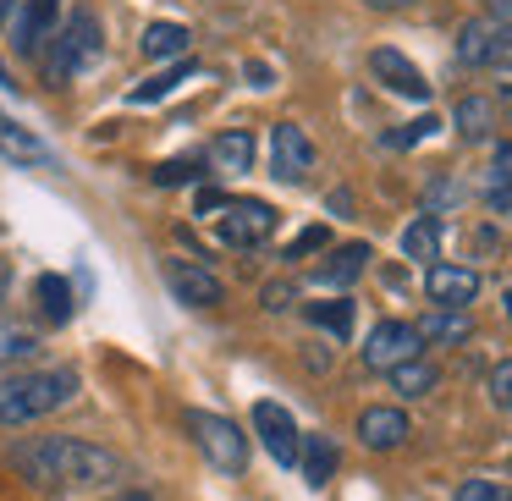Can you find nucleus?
Listing matches in <instances>:
<instances>
[{
	"instance_id": "f3484780",
	"label": "nucleus",
	"mask_w": 512,
	"mask_h": 501,
	"mask_svg": "<svg viewBox=\"0 0 512 501\" xmlns=\"http://www.w3.org/2000/svg\"><path fill=\"white\" fill-rule=\"evenodd\" d=\"M413 331H419V342L457 347V342H468V336H474V325H468V314H463V309H430L419 325H413Z\"/></svg>"
},
{
	"instance_id": "4be33fe9",
	"label": "nucleus",
	"mask_w": 512,
	"mask_h": 501,
	"mask_svg": "<svg viewBox=\"0 0 512 501\" xmlns=\"http://www.w3.org/2000/svg\"><path fill=\"white\" fill-rule=\"evenodd\" d=\"M34 303H39V314H45L50 325H67L72 320V287L61 276H39L34 281Z\"/></svg>"
},
{
	"instance_id": "20e7f679",
	"label": "nucleus",
	"mask_w": 512,
	"mask_h": 501,
	"mask_svg": "<svg viewBox=\"0 0 512 501\" xmlns=\"http://www.w3.org/2000/svg\"><path fill=\"white\" fill-rule=\"evenodd\" d=\"M188 430H193V446L204 452V463H210L215 474H243V468H248V435L237 430L226 413L193 408L188 413Z\"/></svg>"
},
{
	"instance_id": "c9c22d12",
	"label": "nucleus",
	"mask_w": 512,
	"mask_h": 501,
	"mask_svg": "<svg viewBox=\"0 0 512 501\" xmlns=\"http://www.w3.org/2000/svg\"><path fill=\"white\" fill-rule=\"evenodd\" d=\"M375 12H397V6H408V0H369Z\"/></svg>"
},
{
	"instance_id": "58836bf2",
	"label": "nucleus",
	"mask_w": 512,
	"mask_h": 501,
	"mask_svg": "<svg viewBox=\"0 0 512 501\" xmlns=\"http://www.w3.org/2000/svg\"><path fill=\"white\" fill-rule=\"evenodd\" d=\"M133 501H144V496H133Z\"/></svg>"
},
{
	"instance_id": "72a5a7b5",
	"label": "nucleus",
	"mask_w": 512,
	"mask_h": 501,
	"mask_svg": "<svg viewBox=\"0 0 512 501\" xmlns=\"http://www.w3.org/2000/svg\"><path fill=\"white\" fill-rule=\"evenodd\" d=\"M287 303H292V287H287V281H281V287H265V309H270V314H281Z\"/></svg>"
},
{
	"instance_id": "412c9836",
	"label": "nucleus",
	"mask_w": 512,
	"mask_h": 501,
	"mask_svg": "<svg viewBox=\"0 0 512 501\" xmlns=\"http://www.w3.org/2000/svg\"><path fill=\"white\" fill-rule=\"evenodd\" d=\"M485 199H490V210H512V144H496V155H490Z\"/></svg>"
},
{
	"instance_id": "473e14b6",
	"label": "nucleus",
	"mask_w": 512,
	"mask_h": 501,
	"mask_svg": "<svg viewBox=\"0 0 512 501\" xmlns=\"http://www.w3.org/2000/svg\"><path fill=\"white\" fill-rule=\"evenodd\" d=\"M490 67H496V72H507V78H512V28H501V39H496V56H490Z\"/></svg>"
},
{
	"instance_id": "6e6552de",
	"label": "nucleus",
	"mask_w": 512,
	"mask_h": 501,
	"mask_svg": "<svg viewBox=\"0 0 512 501\" xmlns=\"http://www.w3.org/2000/svg\"><path fill=\"white\" fill-rule=\"evenodd\" d=\"M270 171L281 182H303L314 171V144L298 122H276L270 127Z\"/></svg>"
},
{
	"instance_id": "4468645a",
	"label": "nucleus",
	"mask_w": 512,
	"mask_h": 501,
	"mask_svg": "<svg viewBox=\"0 0 512 501\" xmlns=\"http://www.w3.org/2000/svg\"><path fill=\"white\" fill-rule=\"evenodd\" d=\"M210 166H215V177H243V171L254 166V133H243V127L221 133L210 144Z\"/></svg>"
},
{
	"instance_id": "9b49d317",
	"label": "nucleus",
	"mask_w": 512,
	"mask_h": 501,
	"mask_svg": "<svg viewBox=\"0 0 512 501\" xmlns=\"http://www.w3.org/2000/svg\"><path fill=\"white\" fill-rule=\"evenodd\" d=\"M408 435H413L408 413L391 408V402H380V408H364V413H358V441H364L369 452H397Z\"/></svg>"
},
{
	"instance_id": "ddd939ff",
	"label": "nucleus",
	"mask_w": 512,
	"mask_h": 501,
	"mask_svg": "<svg viewBox=\"0 0 512 501\" xmlns=\"http://www.w3.org/2000/svg\"><path fill=\"white\" fill-rule=\"evenodd\" d=\"M0 155L12 160V166H56V155L39 144V133H28V127L6 111H0Z\"/></svg>"
},
{
	"instance_id": "c85d7f7f",
	"label": "nucleus",
	"mask_w": 512,
	"mask_h": 501,
	"mask_svg": "<svg viewBox=\"0 0 512 501\" xmlns=\"http://www.w3.org/2000/svg\"><path fill=\"white\" fill-rule=\"evenodd\" d=\"M457 501H512V496L496 479H463V485H457Z\"/></svg>"
},
{
	"instance_id": "6ab92c4d",
	"label": "nucleus",
	"mask_w": 512,
	"mask_h": 501,
	"mask_svg": "<svg viewBox=\"0 0 512 501\" xmlns=\"http://www.w3.org/2000/svg\"><path fill=\"white\" fill-rule=\"evenodd\" d=\"M298 463H303V479H309V485L320 490L325 479L336 474V441H331V435H303Z\"/></svg>"
},
{
	"instance_id": "39448f33",
	"label": "nucleus",
	"mask_w": 512,
	"mask_h": 501,
	"mask_svg": "<svg viewBox=\"0 0 512 501\" xmlns=\"http://www.w3.org/2000/svg\"><path fill=\"white\" fill-rule=\"evenodd\" d=\"M413 358H424V342H419V331H413L408 320H380L375 331H369V342H364V369L391 375V369L413 364Z\"/></svg>"
},
{
	"instance_id": "f03ea898",
	"label": "nucleus",
	"mask_w": 512,
	"mask_h": 501,
	"mask_svg": "<svg viewBox=\"0 0 512 501\" xmlns=\"http://www.w3.org/2000/svg\"><path fill=\"white\" fill-rule=\"evenodd\" d=\"M72 397H78V369H23V375H0V430L45 419V413L67 408Z\"/></svg>"
},
{
	"instance_id": "9d476101",
	"label": "nucleus",
	"mask_w": 512,
	"mask_h": 501,
	"mask_svg": "<svg viewBox=\"0 0 512 501\" xmlns=\"http://www.w3.org/2000/svg\"><path fill=\"white\" fill-rule=\"evenodd\" d=\"M424 292H430L435 309H468V303L479 298V270H468V265H430Z\"/></svg>"
},
{
	"instance_id": "7c9ffc66",
	"label": "nucleus",
	"mask_w": 512,
	"mask_h": 501,
	"mask_svg": "<svg viewBox=\"0 0 512 501\" xmlns=\"http://www.w3.org/2000/svg\"><path fill=\"white\" fill-rule=\"evenodd\" d=\"M490 402H496L501 413L512 408V364H496V369H490Z\"/></svg>"
},
{
	"instance_id": "a878e982",
	"label": "nucleus",
	"mask_w": 512,
	"mask_h": 501,
	"mask_svg": "<svg viewBox=\"0 0 512 501\" xmlns=\"http://www.w3.org/2000/svg\"><path fill=\"white\" fill-rule=\"evenodd\" d=\"M39 347V336L28 331V325H12V320H0V369H12V364H23L28 353Z\"/></svg>"
},
{
	"instance_id": "e433bc0d",
	"label": "nucleus",
	"mask_w": 512,
	"mask_h": 501,
	"mask_svg": "<svg viewBox=\"0 0 512 501\" xmlns=\"http://www.w3.org/2000/svg\"><path fill=\"white\" fill-rule=\"evenodd\" d=\"M12 6H17V0H0V23H6V17H12Z\"/></svg>"
},
{
	"instance_id": "cd10ccee",
	"label": "nucleus",
	"mask_w": 512,
	"mask_h": 501,
	"mask_svg": "<svg viewBox=\"0 0 512 501\" xmlns=\"http://www.w3.org/2000/svg\"><path fill=\"white\" fill-rule=\"evenodd\" d=\"M193 78V67H171V72H160V78H149V83H138L133 89V105H155V100H166L177 83H188Z\"/></svg>"
},
{
	"instance_id": "423d86ee",
	"label": "nucleus",
	"mask_w": 512,
	"mask_h": 501,
	"mask_svg": "<svg viewBox=\"0 0 512 501\" xmlns=\"http://www.w3.org/2000/svg\"><path fill=\"white\" fill-rule=\"evenodd\" d=\"M94 61H100V23H94L89 12H78V17L67 23V34L56 39V56H50V78L67 83L72 72L94 67Z\"/></svg>"
},
{
	"instance_id": "4c0bfd02",
	"label": "nucleus",
	"mask_w": 512,
	"mask_h": 501,
	"mask_svg": "<svg viewBox=\"0 0 512 501\" xmlns=\"http://www.w3.org/2000/svg\"><path fill=\"white\" fill-rule=\"evenodd\" d=\"M0 83H6V61H0Z\"/></svg>"
},
{
	"instance_id": "c756f323",
	"label": "nucleus",
	"mask_w": 512,
	"mask_h": 501,
	"mask_svg": "<svg viewBox=\"0 0 512 501\" xmlns=\"http://www.w3.org/2000/svg\"><path fill=\"white\" fill-rule=\"evenodd\" d=\"M193 177H199V166H193V160H166V166H155L160 188H182V182H193Z\"/></svg>"
},
{
	"instance_id": "dca6fc26",
	"label": "nucleus",
	"mask_w": 512,
	"mask_h": 501,
	"mask_svg": "<svg viewBox=\"0 0 512 501\" xmlns=\"http://www.w3.org/2000/svg\"><path fill=\"white\" fill-rule=\"evenodd\" d=\"M364 265H369V243H347V248H336L325 265H314V281H320V287H353V281L364 276Z\"/></svg>"
},
{
	"instance_id": "f257e3e1",
	"label": "nucleus",
	"mask_w": 512,
	"mask_h": 501,
	"mask_svg": "<svg viewBox=\"0 0 512 501\" xmlns=\"http://www.w3.org/2000/svg\"><path fill=\"white\" fill-rule=\"evenodd\" d=\"M12 468L34 490H100L122 479V457L83 435H34L12 446Z\"/></svg>"
},
{
	"instance_id": "aec40b11",
	"label": "nucleus",
	"mask_w": 512,
	"mask_h": 501,
	"mask_svg": "<svg viewBox=\"0 0 512 501\" xmlns=\"http://www.w3.org/2000/svg\"><path fill=\"white\" fill-rule=\"evenodd\" d=\"M452 122H457V133H463L468 144H479V138H490V127H496V105L479 100V94H463L457 111H452Z\"/></svg>"
},
{
	"instance_id": "f704fd0d",
	"label": "nucleus",
	"mask_w": 512,
	"mask_h": 501,
	"mask_svg": "<svg viewBox=\"0 0 512 501\" xmlns=\"http://www.w3.org/2000/svg\"><path fill=\"white\" fill-rule=\"evenodd\" d=\"M248 83H254V89H265V83H270V67H259V61H248Z\"/></svg>"
},
{
	"instance_id": "393cba45",
	"label": "nucleus",
	"mask_w": 512,
	"mask_h": 501,
	"mask_svg": "<svg viewBox=\"0 0 512 501\" xmlns=\"http://www.w3.org/2000/svg\"><path fill=\"white\" fill-rule=\"evenodd\" d=\"M435 386H441V369L424 364V358H413V364L391 369V391H402V397H430Z\"/></svg>"
},
{
	"instance_id": "7ed1b4c3",
	"label": "nucleus",
	"mask_w": 512,
	"mask_h": 501,
	"mask_svg": "<svg viewBox=\"0 0 512 501\" xmlns=\"http://www.w3.org/2000/svg\"><path fill=\"white\" fill-rule=\"evenodd\" d=\"M199 215H210L215 237L232 243V248H259L281 221L265 199H221V193H210V188L199 193Z\"/></svg>"
},
{
	"instance_id": "b1692460",
	"label": "nucleus",
	"mask_w": 512,
	"mask_h": 501,
	"mask_svg": "<svg viewBox=\"0 0 512 501\" xmlns=\"http://www.w3.org/2000/svg\"><path fill=\"white\" fill-rule=\"evenodd\" d=\"M56 12H61V0H28L23 23H17V45L34 50L39 39H50V28H56Z\"/></svg>"
},
{
	"instance_id": "0eeeda50",
	"label": "nucleus",
	"mask_w": 512,
	"mask_h": 501,
	"mask_svg": "<svg viewBox=\"0 0 512 501\" xmlns=\"http://www.w3.org/2000/svg\"><path fill=\"white\" fill-rule=\"evenodd\" d=\"M160 281H166L171 298L188 303V309H215V303H221V281H215V270H204L199 259H166V265H160Z\"/></svg>"
},
{
	"instance_id": "2f4dec72",
	"label": "nucleus",
	"mask_w": 512,
	"mask_h": 501,
	"mask_svg": "<svg viewBox=\"0 0 512 501\" xmlns=\"http://www.w3.org/2000/svg\"><path fill=\"white\" fill-rule=\"evenodd\" d=\"M314 248H325V226H309L303 237H292L287 254H281V259H303V254H314Z\"/></svg>"
},
{
	"instance_id": "5701e85b",
	"label": "nucleus",
	"mask_w": 512,
	"mask_h": 501,
	"mask_svg": "<svg viewBox=\"0 0 512 501\" xmlns=\"http://www.w3.org/2000/svg\"><path fill=\"white\" fill-rule=\"evenodd\" d=\"M402 254L408 259H430L441 254V215H419V221H408V232H402Z\"/></svg>"
},
{
	"instance_id": "bb28decb",
	"label": "nucleus",
	"mask_w": 512,
	"mask_h": 501,
	"mask_svg": "<svg viewBox=\"0 0 512 501\" xmlns=\"http://www.w3.org/2000/svg\"><path fill=\"white\" fill-rule=\"evenodd\" d=\"M303 314H309L314 325H325V331H331V336H342V342H347V331H353V298L309 303V309H303Z\"/></svg>"
},
{
	"instance_id": "f8f14e48",
	"label": "nucleus",
	"mask_w": 512,
	"mask_h": 501,
	"mask_svg": "<svg viewBox=\"0 0 512 501\" xmlns=\"http://www.w3.org/2000/svg\"><path fill=\"white\" fill-rule=\"evenodd\" d=\"M369 72H375V78L386 83L391 94H402V100H430V83H424V72L413 67L402 50H375V56H369Z\"/></svg>"
},
{
	"instance_id": "2eb2a0df",
	"label": "nucleus",
	"mask_w": 512,
	"mask_h": 501,
	"mask_svg": "<svg viewBox=\"0 0 512 501\" xmlns=\"http://www.w3.org/2000/svg\"><path fill=\"white\" fill-rule=\"evenodd\" d=\"M496 39H501V23H490V17H468L463 34H457V61H463V67H490Z\"/></svg>"
},
{
	"instance_id": "1a4fd4ad",
	"label": "nucleus",
	"mask_w": 512,
	"mask_h": 501,
	"mask_svg": "<svg viewBox=\"0 0 512 501\" xmlns=\"http://www.w3.org/2000/svg\"><path fill=\"white\" fill-rule=\"evenodd\" d=\"M254 430H259L265 452L276 457L281 468H298V446H303V435H298V424H292V413L281 408V402H254Z\"/></svg>"
},
{
	"instance_id": "a211bd4d",
	"label": "nucleus",
	"mask_w": 512,
	"mask_h": 501,
	"mask_svg": "<svg viewBox=\"0 0 512 501\" xmlns=\"http://www.w3.org/2000/svg\"><path fill=\"white\" fill-rule=\"evenodd\" d=\"M138 45H144L149 61H182V56L193 50V34H188L182 23H149Z\"/></svg>"
}]
</instances>
